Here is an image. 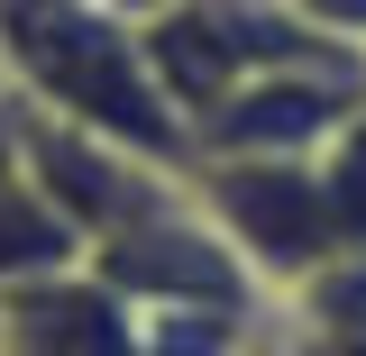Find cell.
<instances>
[{"mask_svg":"<svg viewBox=\"0 0 366 356\" xmlns=\"http://www.w3.org/2000/svg\"><path fill=\"white\" fill-rule=\"evenodd\" d=\"M0 73L46 119L119 146L137 165H192V119L156 83L147 28L110 19L101 0H0Z\"/></svg>","mask_w":366,"mask_h":356,"instance_id":"obj_1","label":"cell"},{"mask_svg":"<svg viewBox=\"0 0 366 356\" xmlns=\"http://www.w3.org/2000/svg\"><path fill=\"white\" fill-rule=\"evenodd\" d=\"M293 28L312 46H330V55H357L366 64V0H274Z\"/></svg>","mask_w":366,"mask_h":356,"instance_id":"obj_2","label":"cell"},{"mask_svg":"<svg viewBox=\"0 0 366 356\" xmlns=\"http://www.w3.org/2000/svg\"><path fill=\"white\" fill-rule=\"evenodd\" d=\"M247 356H284V347H274V338H257V347H247Z\"/></svg>","mask_w":366,"mask_h":356,"instance_id":"obj_3","label":"cell"}]
</instances>
